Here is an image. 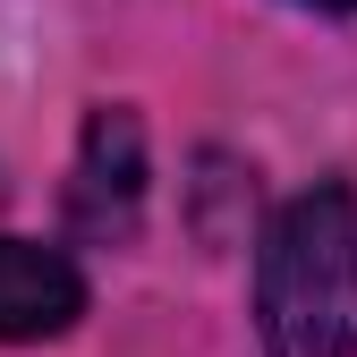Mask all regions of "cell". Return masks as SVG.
I'll list each match as a JSON object with an SVG mask.
<instances>
[{
	"instance_id": "cell-1",
	"label": "cell",
	"mask_w": 357,
	"mask_h": 357,
	"mask_svg": "<svg viewBox=\"0 0 357 357\" xmlns=\"http://www.w3.org/2000/svg\"><path fill=\"white\" fill-rule=\"evenodd\" d=\"M255 332L273 357H357V196L306 188L255 247Z\"/></svg>"
},
{
	"instance_id": "cell-2",
	"label": "cell",
	"mask_w": 357,
	"mask_h": 357,
	"mask_svg": "<svg viewBox=\"0 0 357 357\" xmlns=\"http://www.w3.org/2000/svg\"><path fill=\"white\" fill-rule=\"evenodd\" d=\"M137 204H145V128H137L128 102H102L85 119V145H77L68 213H77V230H94V238H128L137 230Z\"/></svg>"
},
{
	"instance_id": "cell-3",
	"label": "cell",
	"mask_w": 357,
	"mask_h": 357,
	"mask_svg": "<svg viewBox=\"0 0 357 357\" xmlns=\"http://www.w3.org/2000/svg\"><path fill=\"white\" fill-rule=\"evenodd\" d=\"M85 315V281L60 247L0 238V340H60Z\"/></svg>"
},
{
	"instance_id": "cell-4",
	"label": "cell",
	"mask_w": 357,
	"mask_h": 357,
	"mask_svg": "<svg viewBox=\"0 0 357 357\" xmlns=\"http://www.w3.org/2000/svg\"><path fill=\"white\" fill-rule=\"evenodd\" d=\"M298 9H357V0H298Z\"/></svg>"
}]
</instances>
